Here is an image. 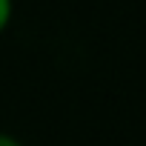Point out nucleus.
<instances>
[{
    "mask_svg": "<svg viewBox=\"0 0 146 146\" xmlns=\"http://www.w3.org/2000/svg\"><path fill=\"white\" fill-rule=\"evenodd\" d=\"M12 17H15V0H0V35L12 26Z\"/></svg>",
    "mask_w": 146,
    "mask_h": 146,
    "instance_id": "obj_1",
    "label": "nucleus"
},
{
    "mask_svg": "<svg viewBox=\"0 0 146 146\" xmlns=\"http://www.w3.org/2000/svg\"><path fill=\"white\" fill-rule=\"evenodd\" d=\"M0 146H26V143H23V140H17L15 135H9V132L0 129Z\"/></svg>",
    "mask_w": 146,
    "mask_h": 146,
    "instance_id": "obj_2",
    "label": "nucleus"
}]
</instances>
